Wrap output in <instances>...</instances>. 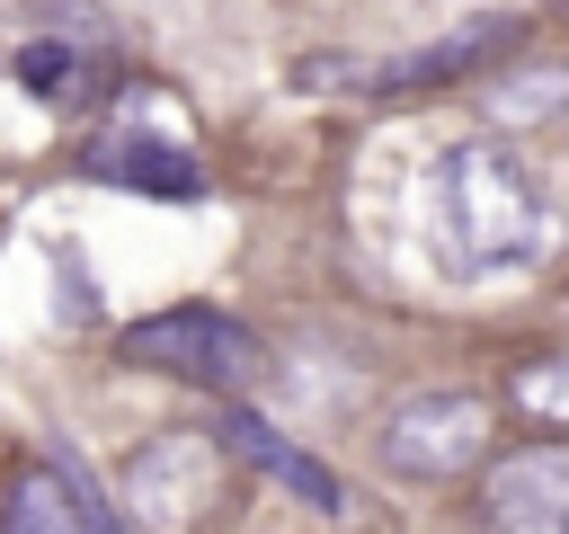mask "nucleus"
Here are the masks:
<instances>
[{"label":"nucleus","instance_id":"nucleus-3","mask_svg":"<svg viewBox=\"0 0 569 534\" xmlns=\"http://www.w3.org/2000/svg\"><path fill=\"white\" fill-rule=\"evenodd\" d=\"M124 356L133 365H160V374H178V383H204V392H249L258 383V365H267V347L231 320V312H160V320H133L124 329Z\"/></svg>","mask_w":569,"mask_h":534},{"label":"nucleus","instance_id":"nucleus-10","mask_svg":"<svg viewBox=\"0 0 569 534\" xmlns=\"http://www.w3.org/2000/svg\"><path fill=\"white\" fill-rule=\"evenodd\" d=\"M18 89H36V98H80V44H71L62 27H36V36L18 44Z\"/></svg>","mask_w":569,"mask_h":534},{"label":"nucleus","instance_id":"nucleus-11","mask_svg":"<svg viewBox=\"0 0 569 534\" xmlns=\"http://www.w3.org/2000/svg\"><path fill=\"white\" fill-rule=\"evenodd\" d=\"M9 534H89V525H80V507L53 472H27L18 498H9Z\"/></svg>","mask_w":569,"mask_h":534},{"label":"nucleus","instance_id":"nucleus-12","mask_svg":"<svg viewBox=\"0 0 569 534\" xmlns=\"http://www.w3.org/2000/svg\"><path fill=\"white\" fill-rule=\"evenodd\" d=\"M516 400H525L533 418H569V356L525 365V374H516Z\"/></svg>","mask_w":569,"mask_h":534},{"label":"nucleus","instance_id":"nucleus-6","mask_svg":"<svg viewBox=\"0 0 569 534\" xmlns=\"http://www.w3.org/2000/svg\"><path fill=\"white\" fill-rule=\"evenodd\" d=\"M516 27L507 18H471V27H453V36H436V44H418V53H391V62H373L365 80L373 89H427V80H453V71H471L480 53H498Z\"/></svg>","mask_w":569,"mask_h":534},{"label":"nucleus","instance_id":"nucleus-8","mask_svg":"<svg viewBox=\"0 0 569 534\" xmlns=\"http://www.w3.org/2000/svg\"><path fill=\"white\" fill-rule=\"evenodd\" d=\"M89 169L98 178H124V187H151V196H196L204 187L196 160H187V142H142V134H98Z\"/></svg>","mask_w":569,"mask_h":534},{"label":"nucleus","instance_id":"nucleus-4","mask_svg":"<svg viewBox=\"0 0 569 534\" xmlns=\"http://www.w3.org/2000/svg\"><path fill=\"white\" fill-rule=\"evenodd\" d=\"M213 481H222V445L213 436H151L124 463V516L151 525V534H187L213 507Z\"/></svg>","mask_w":569,"mask_h":534},{"label":"nucleus","instance_id":"nucleus-2","mask_svg":"<svg viewBox=\"0 0 569 534\" xmlns=\"http://www.w3.org/2000/svg\"><path fill=\"white\" fill-rule=\"evenodd\" d=\"M489 400L462 392V383H436V392H409L382 409L373 427V454L400 472V481H462L471 463H489Z\"/></svg>","mask_w":569,"mask_h":534},{"label":"nucleus","instance_id":"nucleus-1","mask_svg":"<svg viewBox=\"0 0 569 534\" xmlns=\"http://www.w3.org/2000/svg\"><path fill=\"white\" fill-rule=\"evenodd\" d=\"M427 231H436V258L453 276H498L551 240V214H542V187L525 178L516 151L445 142L427 169Z\"/></svg>","mask_w":569,"mask_h":534},{"label":"nucleus","instance_id":"nucleus-9","mask_svg":"<svg viewBox=\"0 0 569 534\" xmlns=\"http://www.w3.org/2000/svg\"><path fill=\"white\" fill-rule=\"evenodd\" d=\"M480 107H489L498 125H551V116H569V62L507 71V80H489V89H480Z\"/></svg>","mask_w":569,"mask_h":534},{"label":"nucleus","instance_id":"nucleus-5","mask_svg":"<svg viewBox=\"0 0 569 534\" xmlns=\"http://www.w3.org/2000/svg\"><path fill=\"white\" fill-rule=\"evenodd\" d=\"M480 534H569V445H516L480 481Z\"/></svg>","mask_w":569,"mask_h":534},{"label":"nucleus","instance_id":"nucleus-7","mask_svg":"<svg viewBox=\"0 0 569 534\" xmlns=\"http://www.w3.org/2000/svg\"><path fill=\"white\" fill-rule=\"evenodd\" d=\"M231 445H240V454H249L258 472H276V481H284V490H293L302 507H320V516H329V507L347 498V490H338V472H329L320 454H302V445H293L284 427H267V418H249V409L231 418Z\"/></svg>","mask_w":569,"mask_h":534}]
</instances>
